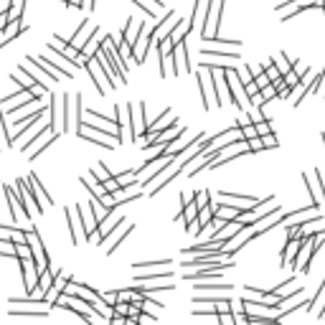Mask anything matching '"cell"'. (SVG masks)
<instances>
[{"mask_svg":"<svg viewBox=\"0 0 325 325\" xmlns=\"http://www.w3.org/2000/svg\"><path fill=\"white\" fill-rule=\"evenodd\" d=\"M99 46H102V36H99V31L94 28V33L89 36V41H86V43H84V49H81V54H86V56H89V59H92V56H94V54L99 51Z\"/></svg>","mask_w":325,"mask_h":325,"instance_id":"cell-13","label":"cell"},{"mask_svg":"<svg viewBox=\"0 0 325 325\" xmlns=\"http://www.w3.org/2000/svg\"><path fill=\"white\" fill-rule=\"evenodd\" d=\"M193 203H196V208H203L208 203V191H198L193 193Z\"/></svg>","mask_w":325,"mask_h":325,"instance_id":"cell-23","label":"cell"},{"mask_svg":"<svg viewBox=\"0 0 325 325\" xmlns=\"http://www.w3.org/2000/svg\"><path fill=\"white\" fill-rule=\"evenodd\" d=\"M26 242H28V247H31L33 262H36V269L41 272V269L51 267V257H49V252H46V249H43V242H41V236H38V231H36L33 226L26 231Z\"/></svg>","mask_w":325,"mask_h":325,"instance_id":"cell-1","label":"cell"},{"mask_svg":"<svg viewBox=\"0 0 325 325\" xmlns=\"http://www.w3.org/2000/svg\"><path fill=\"white\" fill-rule=\"evenodd\" d=\"M43 115H46V110H38V112H33L31 117H20V120H18V122H13V125H15L18 130H20V127H33L36 122H41V120H43Z\"/></svg>","mask_w":325,"mask_h":325,"instance_id":"cell-20","label":"cell"},{"mask_svg":"<svg viewBox=\"0 0 325 325\" xmlns=\"http://www.w3.org/2000/svg\"><path fill=\"white\" fill-rule=\"evenodd\" d=\"M247 145H249V153H259V150H264V145H262V137H259V135L249 137V140H247Z\"/></svg>","mask_w":325,"mask_h":325,"instance_id":"cell-24","label":"cell"},{"mask_svg":"<svg viewBox=\"0 0 325 325\" xmlns=\"http://www.w3.org/2000/svg\"><path fill=\"white\" fill-rule=\"evenodd\" d=\"M254 84H257V89H262V86L269 84V76H267L264 71H262V74H257V76H254Z\"/></svg>","mask_w":325,"mask_h":325,"instance_id":"cell-30","label":"cell"},{"mask_svg":"<svg viewBox=\"0 0 325 325\" xmlns=\"http://www.w3.org/2000/svg\"><path fill=\"white\" fill-rule=\"evenodd\" d=\"M86 188H89V193H94V196H104L107 193V188L102 186V181L94 176V173H89V176H84V181H81Z\"/></svg>","mask_w":325,"mask_h":325,"instance_id":"cell-12","label":"cell"},{"mask_svg":"<svg viewBox=\"0 0 325 325\" xmlns=\"http://www.w3.org/2000/svg\"><path fill=\"white\" fill-rule=\"evenodd\" d=\"M315 308H325V279H323V285L315 290V297L308 302L305 310H315Z\"/></svg>","mask_w":325,"mask_h":325,"instance_id":"cell-19","label":"cell"},{"mask_svg":"<svg viewBox=\"0 0 325 325\" xmlns=\"http://www.w3.org/2000/svg\"><path fill=\"white\" fill-rule=\"evenodd\" d=\"M163 264H170V259H158V262H137L132 264L135 269H142V267H163Z\"/></svg>","mask_w":325,"mask_h":325,"instance_id":"cell-29","label":"cell"},{"mask_svg":"<svg viewBox=\"0 0 325 325\" xmlns=\"http://www.w3.org/2000/svg\"><path fill=\"white\" fill-rule=\"evenodd\" d=\"M132 229H135L132 224H127V221H125V229H122V231H117V236H115V244H110V252H115V249H117V247L125 242V236H127V234H132Z\"/></svg>","mask_w":325,"mask_h":325,"instance_id":"cell-22","label":"cell"},{"mask_svg":"<svg viewBox=\"0 0 325 325\" xmlns=\"http://www.w3.org/2000/svg\"><path fill=\"white\" fill-rule=\"evenodd\" d=\"M216 320L224 323V325H231V323H234V315H229V310H226V313H216Z\"/></svg>","mask_w":325,"mask_h":325,"instance_id":"cell-33","label":"cell"},{"mask_svg":"<svg viewBox=\"0 0 325 325\" xmlns=\"http://www.w3.org/2000/svg\"><path fill=\"white\" fill-rule=\"evenodd\" d=\"M165 279H173V272H158V274H137V282H165Z\"/></svg>","mask_w":325,"mask_h":325,"instance_id":"cell-18","label":"cell"},{"mask_svg":"<svg viewBox=\"0 0 325 325\" xmlns=\"http://www.w3.org/2000/svg\"><path fill=\"white\" fill-rule=\"evenodd\" d=\"M249 107H264V97L259 94V92L252 94V97H249Z\"/></svg>","mask_w":325,"mask_h":325,"instance_id":"cell-31","label":"cell"},{"mask_svg":"<svg viewBox=\"0 0 325 325\" xmlns=\"http://www.w3.org/2000/svg\"><path fill=\"white\" fill-rule=\"evenodd\" d=\"M61 104H64V130H71V107H74L71 94H64Z\"/></svg>","mask_w":325,"mask_h":325,"instance_id":"cell-16","label":"cell"},{"mask_svg":"<svg viewBox=\"0 0 325 325\" xmlns=\"http://www.w3.org/2000/svg\"><path fill=\"white\" fill-rule=\"evenodd\" d=\"M10 130H8V122H5V112L0 110V150L3 147H10Z\"/></svg>","mask_w":325,"mask_h":325,"instance_id":"cell-15","label":"cell"},{"mask_svg":"<svg viewBox=\"0 0 325 325\" xmlns=\"http://www.w3.org/2000/svg\"><path fill=\"white\" fill-rule=\"evenodd\" d=\"M181 173H183V165L178 163V160H173V168H165V173H163V178H160V183H155L153 188H150V196H155V193H160L173 178H176V176H181Z\"/></svg>","mask_w":325,"mask_h":325,"instance_id":"cell-7","label":"cell"},{"mask_svg":"<svg viewBox=\"0 0 325 325\" xmlns=\"http://www.w3.org/2000/svg\"><path fill=\"white\" fill-rule=\"evenodd\" d=\"M181 206H183V213H181V221H191V219H196V203H193V198L188 201V196H181Z\"/></svg>","mask_w":325,"mask_h":325,"instance_id":"cell-14","label":"cell"},{"mask_svg":"<svg viewBox=\"0 0 325 325\" xmlns=\"http://www.w3.org/2000/svg\"><path fill=\"white\" fill-rule=\"evenodd\" d=\"M323 5H325V0H323Z\"/></svg>","mask_w":325,"mask_h":325,"instance_id":"cell-38","label":"cell"},{"mask_svg":"<svg viewBox=\"0 0 325 325\" xmlns=\"http://www.w3.org/2000/svg\"><path fill=\"white\" fill-rule=\"evenodd\" d=\"M81 8L84 10H94V0H81Z\"/></svg>","mask_w":325,"mask_h":325,"instance_id":"cell-35","label":"cell"},{"mask_svg":"<svg viewBox=\"0 0 325 325\" xmlns=\"http://www.w3.org/2000/svg\"><path fill=\"white\" fill-rule=\"evenodd\" d=\"M92 33H94V28H89V20H81L79 31L71 36V41H69V43H71L74 49H79V51H81V49H84V43L89 41V36H92Z\"/></svg>","mask_w":325,"mask_h":325,"instance_id":"cell-10","label":"cell"},{"mask_svg":"<svg viewBox=\"0 0 325 325\" xmlns=\"http://www.w3.org/2000/svg\"><path fill=\"white\" fill-rule=\"evenodd\" d=\"M193 290H216V292H229L231 285H193Z\"/></svg>","mask_w":325,"mask_h":325,"instance_id":"cell-27","label":"cell"},{"mask_svg":"<svg viewBox=\"0 0 325 325\" xmlns=\"http://www.w3.org/2000/svg\"><path fill=\"white\" fill-rule=\"evenodd\" d=\"M320 320H325V308H323V313H320Z\"/></svg>","mask_w":325,"mask_h":325,"instance_id":"cell-37","label":"cell"},{"mask_svg":"<svg viewBox=\"0 0 325 325\" xmlns=\"http://www.w3.org/2000/svg\"><path fill=\"white\" fill-rule=\"evenodd\" d=\"M26 183L31 186V191H33V198H36V206H38V211L43 213L49 206H54V201H51V196L46 191H43V186H41V181H38V176L36 173H31V176L26 178Z\"/></svg>","mask_w":325,"mask_h":325,"instance_id":"cell-6","label":"cell"},{"mask_svg":"<svg viewBox=\"0 0 325 325\" xmlns=\"http://www.w3.org/2000/svg\"><path fill=\"white\" fill-rule=\"evenodd\" d=\"M198 86H201V94H203V110H211L216 104V86H213V76L208 69L198 71Z\"/></svg>","mask_w":325,"mask_h":325,"instance_id":"cell-5","label":"cell"},{"mask_svg":"<svg viewBox=\"0 0 325 325\" xmlns=\"http://www.w3.org/2000/svg\"><path fill=\"white\" fill-rule=\"evenodd\" d=\"M247 71H249L252 79H254L257 74H262V71H264V66H259V64H247Z\"/></svg>","mask_w":325,"mask_h":325,"instance_id":"cell-34","label":"cell"},{"mask_svg":"<svg viewBox=\"0 0 325 325\" xmlns=\"http://www.w3.org/2000/svg\"><path fill=\"white\" fill-rule=\"evenodd\" d=\"M69 8H81V0H64Z\"/></svg>","mask_w":325,"mask_h":325,"instance_id":"cell-36","label":"cell"},{"mask_svg":"<svg viewBox=\"0 0 325 325\" xmlns=\"http://www.w3.org/2000/svg\"><path fill=\"white\" fill-rule=\"evenodd\" d=\"M272 61H274V66L279 69V74H287V71L292 69V61H290L287 54H282V51H279L277 56H272Z\"/></svg>","mask_w":325,"mask_h":325,"instance_id":"cell-21","label":"cell"},{"mask_svg":"<svg viewBox=\"0 0 325 325\" xmlns=\"http://www.w3.org/2000/svg\"><path fill=\"white\" fill-rule=\"evenodd\" d=\"M259 137H262V145L267 147V150H272V147H277L279 142H277V135L274 132H267V135H259Z\"/></svg>","mask_w":325,"mask_h":325,"instance_id":"cell-26","label":"cell"},{"mask_svg":"<svg viewBox=\"0 0 325 325\" xmlns=\"http://www.w3.org/2000/svg\"><path fill=\"white\" fill-rule=\"evenodd\" d=\"M308 236L302 234V236H295V239H287V247H285V254H282V267H290V262H292V257L297 254V249H300V244L305 242Z\"/></svg>","mask_w":325,"mask_h":325,"instance_id":"cell-11","label":"cell"},{"mask_svg":"<svg viewBox=\"0 0 325 325\" xmlns=\"http://www.w3.org/2000/svg\"><path fill=\"white\" fill-rule=\"evenodd\" d=\"M5 198H8V208H10V219H13V221H18L20 216L26 219L23 208H20V198H18V193H15L10 186H5Z\"/></svg>","mask_w":325,"mask_h":325,"instance_id":"cell-9","label":"cell"},{"mask_svg":"<svg viewBox=\"0 0 325 325\" xmlns=\"http://www.w3.org/2000/svg\"><path fill=\"white\" fill-rule=\"evenodd\" d=\"M76 211H79V219H81V226H84V234H86V239L97 231V216H94V211L92 208H84V206H76Z\"/></svg>","mask_w":325,"mask_h":325,"instance_id":"cell-8","label":"cell"},{"mask_svg":"<svg viewBox=\"0 0 325 325\" xmlns=\"http://www.w3.org/2000/svg\"><path fill=\"white\" fill-rule=\"evenodd\" d=\"M224 8V0H208L206 8V20H203V38H211V33H216L219 28V15Z\"/></svg>","mask_w":325,"mask_h":325,"instance_id":"cell-4","label":"cell"},{"mask_svg":"<svg viewBox=\"0 0 325 325\" xmlns=\"http://www.w3.org/2000/svg\"><path fill=\"white\" fill-rule=\"evenodd\" d=\"M259 94H262V97H264V102H269L272 97H277V86H274V84L269 81L267 86H262V89H259Z\"/></svg>","mask_w":325,"mask_h":325,"instance_id":"cell-25","label":"cell"},{"mask_svg":"<svg viewBox=\"0 0 325 325\" xmlns=\"http://www.w3.org/2000/svg\"><path fill=\"white\" fill-rule=\"evenodd\" d=\"M127 115H130V125H132V140H142L147 122H145V102H137L132 107V102L127 104Z\"/></svg>","mask_w":325,"mask_h":325,"instance_id":"cell-2","label":"cell"},{"mask_svg":"<svg viewBox=\"0 0 325 325\" xmlns=\"http://www.w3.org/2000/svg\"><path fill=\"white\" fill-rule=\"evenodd\" d=\"M18 264H20V272H23V287H26V295H28V297H36L38 269H36L33 257H20V259H18Z\"/></svg>","mask_w":325,"mask_h":325,"instance_id":"cell-3","label":"cell"},{"mask_svg":"<svg viewBox=\"0 0 325 325\" xmlns=\"http://www.w3.org/2000/svg\"><path fill=\"white\" fill-rule=\"evenodd\" d=\"M239 213H242V208H236V206H221L219 203V211H216V216L219 219H224V221H231V219H239Z\"/></svg>","mask_w":325,"mask_h":325,"instance_id":"cell-17","label":"cell"},{"mask_svg":"<svg viewBox=\"0 0 325 325\" xmlns=\"http://www.w3.org/2000/svg\"><path fill=\"white\" fill-rule=\"evenodd\" d=\"M254 127H257V135H267V132H272L269 120H259V122H254Z\"/></svg>","mask_w":325,"mask_h":325,"instance_id":"cell-28","label":"cell"},{"mask_svg":"<svg viewBox=\"0 0 325 325\" xmlns=\"http://www.w3.org/2000/svg\"><path fill=\"white\" fill-rule=\"evenodd\" d=\"M132 3H135V5H137V8L145 13V15H153V5H147L145 0H132Z\"/></svg>","mask_w":325,"mask_h":325,"instance_id":"cell-32","label":"cell"}]
</instances>
